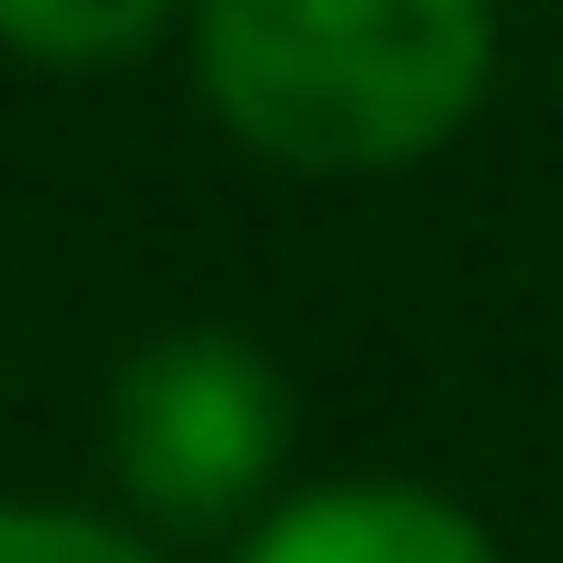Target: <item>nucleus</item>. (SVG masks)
I'll return each instance as SVG.
<instances>
[{
  "mask_svg": "<svg viewBox=\"0 0 563 563\" xmlns=\"http://www.w3.org/2000/svg\"><path fill=\"white\" fill-rule=\"evenodd\" d=\"M185 46L276 173H402L495 92V0H185Z\"/></svg>",
  "mask_w": 563,
  "mask_h": 563,
  "instance_id": "f257e3e1",
  "label": "nucleus"
},
{
  "mask_svg": "<svg viewBox=\"0 0 563 563\" xmlns=\"http://www.w3.org/2000/svg\"><path fill=\"white\" fill-rule=\"evenodd\" d=\"M288 368L230 322L150 334L104 391V460L150 529H242L288 472Z\"/></svg>",
  "mask_w": 563,
  "mask_h": 563,
  "instance_id": "f03ea898",
  "label": "nucleus"
},
{
  "mask_svg": "<svg viewBox=\"0 0 563 563\" xmlns=\"http://www.w3.org/2000/svg\"><path fill=\"white\" fill-rule=\"evenodd\" d=\"M185 0H0V46L35 69H115L173 35Z\"/></svg>",
  "mask_w": 563,
  "mask_h": 563,
  "instance_id": "20e7f679",
  "label": "nucleus"
},
{
  "mask_svg": "<svg viewBox=\"0 0 563 563\" xmlns=\"http://www.w3.org/2000/svg\"><path fill=\"white\" fill-rule=\"evenodd\" d=\"M230 563H506L495 529L460 495L415 472H345V483H299V495H265L242 518V552Z\"/></svg>",
  "mask_w": 563,
  "mask_h": 563,
  "instance_id": "7ed1b4c3",
  "label": "nucleus"
},
{
  "mask_svg": "<svg viewBox=\"0 0 563 563\" xmlns=\"http://www.w3.org/2000/svg\"><path fill=\"white\" fill-rule=\"evenodd\" d=\"M0 563H162V541L92 518V506H35V495H0Z\"/></svg>",
  "mask_w": 563,
  "mask_h": 563,
  "instance_id": "39448f33",
  "label": "nucleus"
}]
</instances>
